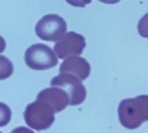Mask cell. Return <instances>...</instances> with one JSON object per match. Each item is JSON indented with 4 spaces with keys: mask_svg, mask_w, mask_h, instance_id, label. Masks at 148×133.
<instances>
[{
    "mask_svg": "<svg viewBox=\"0 0 148 133\" xmlns=\"http://www.w3.org/2000/svg\"><path fill=\"white\" fill-rule=\"evenodd\" d=\"M117 116L124 128L130 130L139 128L148 119V97L140 95L122 100L119 105Z\"/></svg>",
    "mask_w": 148,
    "mask_h": 133,
    "instance_id": "obj_1",
    "label": "cell"
},
{
    "mask_svg": "<svg viewBox=\"0 0 148 133\" xmlns=\"http://www.w3.org/2000/svg\"><path fill=\"white\" fill-rule=\"evenodd\" d=\"M23 117L27 127L36 131H43L53 125L55 121V112L46 102L36 99L34 102L27 105Z\"/></svg>",
    "mask_w": 148,
    "mask_h": 133,
    "instance_id": "obj_2",
    "label": "cell"
},
{
    "mask_svg": "<svg viewBox=\"0 0 148 133\" xmlns=\"http://www.w3.org/2000/svg\"><path fill=\"white\" fill-rule=\"evenodd\" d=\"M25 64L34 70H46L53 68L58 63V59L53 50L42 43L33 44L24 54Z\"/></svg>",
    "mask_w": 148,
    "mask_h": 133,
    "instance_id": "obj_3",
    "label": "cell"
},
{
    "mask_svg": "<svg viewBox=\"0 0 148 133\" xmlns=\"http://www.w3.org/2000/svg\"><path fill=\"white\" fill-rule=\"evenodd\" d=\"M51 86L60 88L67 94L69 97V106H78L86 100V87L77 77L73 75L60 73L58 76L51 80Z\"/></svg>",
    "mask_w": 148,
    "mask_h": 133,
    "instance_id": "obj_4",
    "label": "cell"
},
{
    "mask_svg": "<svg viewBox=\"0 0 148 133\" xmlns=\"http://www.w3.org/2000/svg\"><path fill=\"white\" fill-rule=\"evenodd\" d=\"M66 30V21L57 14H46L35 25L36 35L44 41L57 42L65 35Z\"/></svg>",
    "mask_w": 148,
    "mask_h": 133,
    "instance_id": "obj_5",
    "label": "cell"
},
{
    "mask_svg": "<svg viewBox=\"0 0 148 133\" xmlns=\"http://www.w3.org/2000/svg\"><path fill=\"white\" fill-rule=\"evenodd\" d=\"M86 48V39L76 32L65 33L60 40L55 43L54 51L57 59H67L71 56H80Z\"/></svg>",
    "mask_w": 148,
    "mask_h": 133,
    "instance_id": "obj_6",
    "label": "cell"
},
{
    "mask_svg": "<svg viewBox=\"0 0 148 133\" xmlns=\"http://www.w3.org/2000/svg\"><path fill=\"white\" fill-rule=\"evenodd\" d=\"M91 67L89 62L80 56H71L64 59L59 66V73H66L77 77L78 79L85 80L89 77Z\"/></svg>",
    "mask_w": 148,
    "mask_h": 133,
    "instance_id": "obj_7",
    "label": "cell"
},
{
    "mask_svg": "<svg viewBox=\"0 0 148 133\" xmlns=\"http://www.w3.org/2000/svg\"><path fill=\"white\" fill-rule=\"evenodd\" d=\"M36 99L49 105L55 113L63 111L66 107L69 106V97L63 89L57 87H49L43 89L38 92Z\"/></svg>",
    "mask_w": 148,
    "mask_h": 133,
    "instance_id": "obj_8",
    "label": "cell"
},
{
    "mask_svg": "<svg viewBox=\"0 0 148 133\" xmlns=\"http://www.w3.org/2000/svg\"><path fill=\"white\" fill-rule=\"evenodd\" d=\"M13 74V64L5 56L0 55V80L9 78Z\"/></svg>",
    "mask_w": 148,
    "mask_h": 133,
    "instance_id": "obj_9",
    "label": "cell"
},
{
    "mask_svg": "<svg viewBox=\"0 0 148 133\" xmlns=\"http://www.w3.org/2000/svg\"><path fill=\"white\" fill-rule=\"evenodd\" d=\"M11 116H12V112H11L10 107L7 106L3 102H0V128L9 124Z\"/></svg>",
    "mask_w": 148,
    "mask_h": 133,
    "instance_id": "obj_10",
    "label": "cell"
},
{
    "mask_svg": "<svg viewBox=\"0 0 148 133\" xmlns=\"http://www.w3.org/2000/svg\"><path fill=\"white\" fill-rule=\"evenodd\" d=\"M69 5L74 6V7H79V8H84L87 5L91 3L92 0H66Z\"/></svg>",
    "mask_w": 148,
    "mask_h": 133,
    "instance_id": "obj_11",
    "label": "cell"
},
{
    "mask_svg": "<svg viewBox=\"0 0 148 133\" xmlns=\"http://www.w3.org/2000/svg\"><path fill=\"white\" fill-rule=\"evenodd\" d=\"M11 133H34L31 129L25 128V127H18V128L13 129Z\"/></svg>",
    "mask_w": 148,
    "mask_h": 133,
    "instance_id": "obj_12",
    "label": "cell"
},
{
    "mask_svg": "<svg viewBox=\"0 0 148 133\" xmlns=\"http://www.w3.org/2000/svg\"><path fill=\"white\" fill-rule=\"evenodd\" d=\"M5 50V39L0 35V54Z\"/></svg>",
    "mask_w": 148,
    "mask_h": 133,
    "instance_id": "obj_13",
    "label": "cell"
},
{
    "mask_svg": "<svg viewBox=\"0 0 148 133\" xmlns=\"http://www.w3.org/2000/svg\"><path fill=\"white\" fill-rule=\"evenodd\" d=\"M99 1L103 2V3H108V5H114V3H117L121 0H99Z\"/></svg>",
    "mask_w": 148,
    "mask_h": 133,
    "instance_id": "obj_14",
    "label": "cell"
},
{
    "mask_svg": "<svg viewBox=\"0 0 148 133\" xmlns=\"http://www.w3.org/2000/svg\"><path fill=\"white\" fill-rule=\"evenodd\" d=\"M0 133H2V132H0Z\"/></svg>",
    "mask_w": 148,
    "mask_h": 133,
    "instance_id": "obj_15",
    "label": "cell"
}]
</instances>
